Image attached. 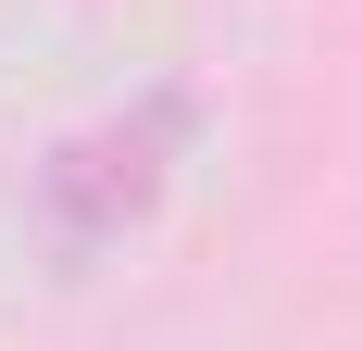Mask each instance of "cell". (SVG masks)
<instances>
[{
	"label": "cell",
	"mask_w": 363,
	"mask_h": 351,
	"mask_svg": "<svg viewBox=\"0 0 363 351\" xmlns=\"http://www.w3.org/2000/svg\"><path fill=\"white\" fill-rule=\"evenodd\" d=\"M188 151V88H138L125 113L75 126L50 163H38V251L50 264H101L125 226H150V201L176 188Z\"/></svg>",
	"instance_id": "6da1fadb"
}]
</instances>
